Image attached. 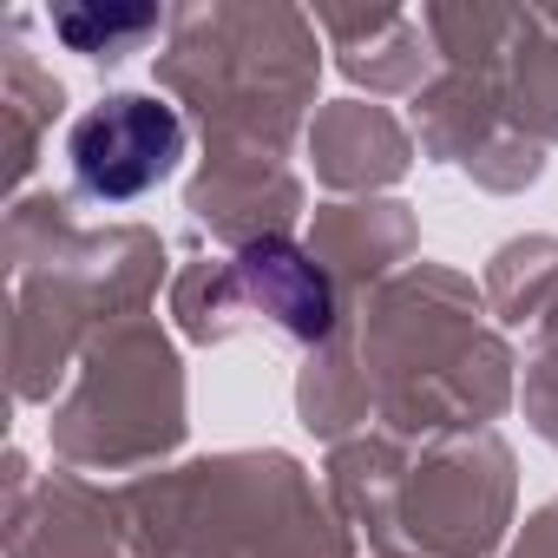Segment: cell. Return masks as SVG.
I'll list each match as a JSON object with an SVG mask.
<instances>
[{
  "mask_svg": "<svg viewBox=\"0 0 558 558\" xmlns=\"http://www.w3.org/2000/svg\"><path fill=\"white\" fill-rule=\"evenodd\" d=\"M53 27L80 47V53H112V40H125V34H151L158 27V14L145 8V14H125V21H86V14H53Z\"/></svg>",
  "mask_w": 558,
  "mask_h": 558,
  "instance_id": "obj_3",
  "label": "cell"
},
{
  "mask_svg": "<svg viewBox=\"0 0 558 558\" xmlns=\"http://www.w3.org/2000/svg\"><path fill=\"white\" fill-rule=\"evenodd\" d=\"M184 158V119L151 93H112L86 106L66 132V165L80 197L93 204H132L158 191Z\"/></svg>",
  "mask_w": 558,
  "mask_h": 558,
  "instance_id": "obj_1",
  "label": "cell"
},
{
  "mask_svg": "<svg viewBox=\"0 0 558 558\" xmlns=\"http://www.w3.org/2000/svg\"><path fill=\"white\" fill-rule=\"evenodd\" d=\"M210 310H236L296 342H323L336 323V290L290 236H256L230 256V276L210 290Z\"/></svg>",
  "mask_w": 558,
  "mask_h": 558,
  "instance_id": "obj_2",
  "label": "cell"
}]
</instances>
